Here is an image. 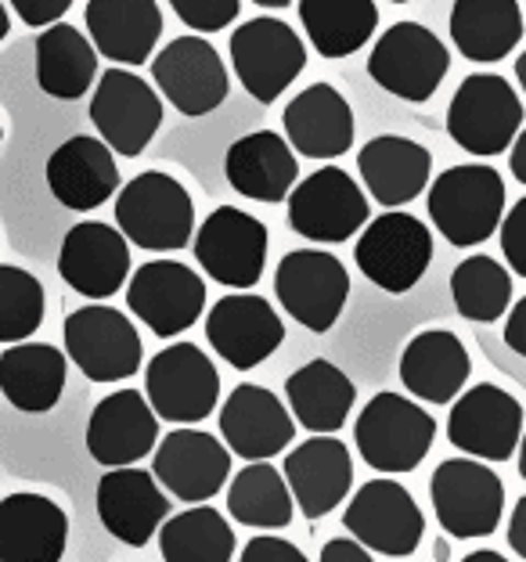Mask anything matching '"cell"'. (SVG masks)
Instances as JSON below:
<instances>
[{
  "mask_svg": "<svg viewBox=\"0 0 526 562\" xmlns=\"http://www.w3.org/2000/svg\"><path fill=\"white\" fill-rule=\"evenodd\" d=\"M429 221L455 249L483 246L505 213V181L486 162H461L429 184Z\"/></svg>",
  "mask_w": 526,
  "mask_h": 562,
  "instance_id": "obj_1",
  "label": "cell"
},
{
  "mask_svg": "<svg viewBox=\"0 0 526 562\" xmlns=\"http://www.w3.org/2000/svg\"><path fill=\"white\" fill-rule=\"evenodd\" d=\"M115 227L137 249H184L195 235V202L177 177L145 170L115 191Z\"/></svg>",
  "mask_w": 526,
  "mask_h": 562,
  "instance_id": "obj_2",
  "label": "cell"
},
{
  "mask_svg": "<svg viewBox=\"0 0 526 562\" xmlns=\"http://www.w3.org/2000/svg\"><path fill=\"white\" fill-rule=\"evenodd\" d=\"M523 131V101L505 76L472 72L458 83L447 105V134L469 156L494 159L512 148Z\"/></svg>",
  "mask_w": 526,
  "mask_h": 562,
  "instance_id": "obj_3",
  "label": "cell"
},
{
  "mask_svg": "<svg viewBox=\"0 0 526 562\" xmlns=\"http://www.w3.org/2000/svg\"><path fill=\"white\" fill-rule=\"evenodd\" d=\"M436 440V422L429 412L404 393H376L357 415L354 443L365 465L376 472H412L426 462Z\"/></svg>",
  "mask_w": 526,
  "mask_h": 562,
  "instance_id": "obj_4",
  "label": "cell"
},
{
  "mask_svg": "<svg viewBox=\"0 0 526 562\" xmlns=\"http://www.w3.org/2000/svg\"><path fill=\"white\" fill-rule=\"evenodd\" d=\"M451 69V50L422 22H393L368 55V76L387 94L426 105Z\"/></svg>",
  "mask_w": 526,
  "mask_h": 562,
  "instance_id": "obj_5",
  "label": "cell"
},
{
  "mask_svg": "<svg viewBox=\"0 0 526 562\" xmlns=\"http://www.w3.org/2000/svg\"><path fill=\"white\" fill-rule=\"evenodd\" d=\"M429 502L440 527L458 541L486 538L497 530L505 508L502 476L480 458H447L433 469Z\"/></svg>",
  "mask_w": 526,
  "mask_h": 562,
  "instance_id": "obj_6",
  "label": "cell"
},
{
  "mask_svg": "<svg viewBox=\"0 0 526 562\" xmlns=\"http://www.w3.org/2000/svg\"><path fill=\"white\" fill-rule=\"evenodd\" d=\"M231 69L246 87V94L260 105H275L306 69V44L289 22L260 15L242 22L231 33Z\"/></svg>",
  "mask_w": 526,
  "mask_h": 562,
  "instance_id": "obj_7",
  "label": "cell"
},
{
  "mask_svg": "<svg viewBox=\"0 0 526 562\" xmlns=\"http://www.w3.org/2000/svg\"><path fill=\"white\" fill-rule=\"evenodd\" d=\"M289 227L306 241L339 246L371 221L365 188L339 166H321L289 191Z\"/></svg>",
  "mask_w": 526,
  "mask_h": 562,
  "instance_id": "obj_8",
  "label": "cell"
},
{
  "mask_svg": "<svg viewBox=\"0 0 526 562\" xmlns=\"http://www.w3.org/2000/svg\"><path fill=\"white\" fill-rule=\"evenodd\" d=\"M357 271H361L371 285L382 292H401L415 289L422 274L433 263V235L429 227L412 213L387 210L376 221L365 224L361 238L354 249Z\"/></svg>",
  "mask_w": 526,
  "mask_h": 562,
  "instance_id": "obj_9",
  "label": "cell"
},
{
  "mask_svg": "<svg viewBox=\"0 0 526 562\" xmlns=\"http://www.w3.org/2000/svg\"><path fill=\"white\" fill-rule=\"evenodd\" d=\"M145 397L163 422L195 426L221 401V372L195 342H174L148 361Z\"/></svg>",
  "mask_w": 526,
  "mask_h": 562,
  "instance_id": "obj_10",
  "label": "cell"
},
{
  "mask_svg": "<svg viewBox=\"0 0 526 562\" xmlns=\"http://www.w3.org/2000/svg\"><path fill=\"white\" fill-rule=\"evenodd\" d=\"M66 357L91 382H123L141 372V336L134 322L115 306H80L61 325Z\"/></svg>",
  "mask_w": 526,
  "mask_h": 562,
  "instance_id": "obj_11",
  "label": "cell"
},
{
  "mask_svg": "<svg viewBox=\"0 0 526 562\" xmlns=\"http://www.w3.org/2000/svg\"><path fill=\"white\" fill-rule=\"evenodd\" d=\"M275 296L292 322L311 331H328L350 300V274L328 249L286 252L275 271Z\"/></svg>",
  "mask_w": 526,
  "mask_h": 562,
  "instance_id": "obj_12",
  "label": "cell"
},
{
  "mask_svg": "<svg viewBox=\"0 0 526 562\" xmlns=\"http://www.w3.org/2000/svg\"><path fill=\"white\" fill-rule=\"evenodd\" d=\"M91 123L115 156H141L163 126V98L145 76L131 69H109L98 76L91 94Z\"/></svg>",
  "mask_w": 526,
  "mask_h": 562,
  "instance_id": "obj_13",
  "label": "cell"
},
{
  "mask_svg": "<svg viewBox=\"0 0 526 562\" xmlns=\"http://www.w3.org/2000/svg\"><path fill=\"white\" fill-rule=\"evenodd\" d=\"M343 530L361 541L368 552L404 559L422 544L426 516H422L412 491L396 480H368L357 487L343 513Z\"/></svg>",
  "mask_w": 526,
  "mask_h": 562,
  "instance_id": "obj_14",
  "label": "cell"
},
{
  "mask_svg": "<svg viewBox=\"0 0 526 562\" xmlns=\"http://www.w3.org/2000/svg\"><path fill=\"white\" fill-rule=\"evenodd\" d=\"M126 306L159 339H174L206 311V281L181 260H148L126 285Z\"/></svg>",
  "mask_w": 526,
  "mask_h": 562,
  "instance_id": "obj_15",
  "label": "cell"
},
{
  "mask_svg": "<svg viewBox=\"0 0 526 562\" xmlns=\"http://www.w3.org/2000/svg\"><path fill=\"white\" fill-rule=\"evenodd\" d=\"M523 437V404L494 382L461 390L447 415V440L480 462H508Z\"/></svg>",
  "mask_w": 526,
  "mask_h": 562,
  "instance_id": "obj_16",
  "label": "cell"
},
{
  "mask_svg": "<svg viewBox=\"0 0 526 562\" xmlns=\"http://www.w3.org/2000/svg\"><path fill=\"white\" fill-rule=\"evenodd\" d=\"M267 224L238 206H216L195 235V260L213 281L246 292L264 278L267 267Z\"/></svg>",
  "mask_w": 526,
  "mask_h": 562,
  "instance_id": "obj_17",
  "label": "cell"
},
{
  "mask_svg": "<svg viewBox=\"0 0 526 562\" xmlns=\"http://www.w3.org/2000/svg\"><path fill=\"white\" fill-rule=\"evenodd\" d=\"M159 94L181 112V116H210L227 101V66L216 47L202 36H177L156 58H152Z\"/></svg>",
  "mask_w": 526,
  "mask_h": 562,
  "instance_id": "obj_18",
  "label": "cell"
},
{
  "mask_svg": "<svg viewBox=\"0 0 526 562\" xmlns=\"http://www.w3.org/2000/svg\"><path fill=\"white\" fill-rule=\"evenodd\" d=\"M206 339L216 357H224L238 372H253L264 364L281 342H286V325L271 303L253 292H231L221 296L206 314Z\"/></svg>",
  "mask_w": 526,
  "mask_h": 562,
  "instance_id": "obj_19",
  "label": "cell"
},
{
  "mask_svg": "<svg viewBox=\"0 0 526 562\" xmlns=\"http://www.w3.org/2000/svg\"><path fill=\"white\" fill-rule=\"evenodd\" d=\"M152 476H156L159 487L166 494H174L177 502H188V505L210 502V497L221 494L224 483L231 480V451L213 432L181 426L159 440Z\"/></svg>",
  "mask_w": 526,
  "mask_h": 562,
  "instance_id": "obj_20",
  "label": "cell"
},
{
  "mask_svg": "<svg viewBox=\"0 0 526 562\" xmlns=\"http://www.w3.org/2000/svg\"><path fill=\"white\" fill-rule=\"evenodd\" d=\"M58 274L80 296L109 300L131 278V241L112 224L80 221L61 238Z\"/></svg>",
  "mask_w": 526,
  "mask_h": 562,
  "instance_id": "obj_21",
  "label": "cell"
},
{
  "mask_svg": "<svg viewBox=\"0 0 526 562\" xmlns=\"http://www.w3.org/2000/svg\"><path fill=\"white\" fill-rule=\"evenodd\" d=\"M98 519L115 541L126 548H145L170 516V497L152 472L137 465L109 469L98 480Z\"/></svg>",
  "mask_w": 526,
  "mask_h": 562,
  "instance_id": "obj_22",
  "label": "cell"
},
{
  "mask_svg": "<svg viewBox=\"0 0 526 562\" xmlns=\"http://www.w3.org/2000/svg\"><path fill=\"white\" fill-rule=\"evenodd\" d=\"M221 437L231 454L246 462H271L296 440V418L271 390L242 382L221 407Z\"/></svg>",
  "mask_w": 526,
  "mask_h": 562,
  "instance_id": "obj_23",
  "label": "cell"
},
{
  "mask_svg": "<svg viewBox=\"0 0 526 562\" xmlns=\"http://www.w3.org/2000/svg\"><path fill=\"white\" fill-rule=\"evenodd\" d=\"M159 443V415L152 412L145 393L115 390L105 401H98L87 422V454L98 465L120 469L137 465Z\"/></svg>",
  "mask_w": 526,
  "mask_h": 562,
  "instance_id": "obj_24",
  "label": "cell"
},
{
  "mask_svg": "<svg viewBox=\"0 0 526 562\" xmlns=\"http://www.w3.org/2000/svg\"><path fill=\"white\" fill-rule=\"evenodd\" d=\"M292 502L306 519H321L346 502L354 487V458L332 432H314L311 440L292 447L281 465Z\"/></svg>",
  "mask_w": 526,
  "mask_h": 562,
  "instance_id": "obj_25",
  "label": "cell"
},
{
  "mask_svg": "<svg viewBox=\"0 0 526 562\" xmlns=\"http://www.w3.org/2000/svg\"><path fill=\"white\" fill-rule=\"evenodd\" d=\"M47 188L72 213H91L105 206L120 191L115 151L91 134H76L61 140L47 159Z\"/></svg>",
  "mask_w": 526,
  "mask_h": 562,
  "instance_id": "obj_26",
  "label": "cell"
},
{
  "mask_svg": "<svg viewBox=\"0 0 526 562\" xmlns=\"http://www.w3.org/2000/svg\"><path fill=\"white\" fill-rule=\"evenodd\" d=\"M286 140L303 159H339L354 148V109L332 83H311L281 112Z\"/></svg>",
  "mask_w": 526,
  "mask_h": 562,
  "instance_id": "obj_27",
  "label": "cell"
},
{
  "mask_svg": "<svg viewBox=\"0 0 526 562\" xmlns=\"http://www.w3.org/2000/svg\"><path fill=\"white\" fill-rule=\"evenodd\" d=\"M69 516L47 494L19 491L0 497V562H61Z\"/></svg>",
  "mask_w": 526,
  "mask_h": 562,
  "instance_id": "obj_28",
  "label": "cell"
},
{
  "mask_svg": "<svg viewBox=\"0 0 526 562\" xmlns=\"http://www.w3.org/2000/svg\"><path fill=\"white\" fill-rule=\"evenodd\" d=\"M83 22L98 55L126 69L145 66L163 36L156 0H87Z\"/></svg>",
  "mask_w": 526,
  "mask_h": 562,
  "instance_id": "obj_29",
  "label": "cell"
},
{
  "mask_svg": "<svg viewBox=\"0 0 526 562\" xmlns=\"http://www.w3.org/2000/svg\"><path fill=\"white\" fill-rule=\"evenodd\" d=\"M357 173H361L365 191L379 206L401 210L429 188L433 156L426 145H418L412 137H371L357 151Z\"/></svg>",
  "mask_w": 526,
  "mask_h": 562,
  "instance_id": "obj_30",
  "label": "cell"
},
{
  "mask_svg": "<svg viewBox=\"0 0 526 562\" xmlns=\"http://www.w3.org/2000/svg\"><path fill=\"white\" fill-rule=\"evenodd\" d=\"M224 177L242 199L275 206V202L289 199V191L300 177V162L296 151H292V145L281 134L253 131L227 148Z\"/></svg>",
  "mask_w": 526,
  "mask_h": 562,
  "instance_id": "obj_31",
  "label": "cell"
},
{
  "mask_svg": "<svg viewBox=\"0 0 526 562\" xmlns=\"http://www.w3.org/2000/svg\"><path fill=\"white\" fill-rule=\"evenodd\" d=\"M472 372L469 350L455 331L429 328L407 342L401 353V382L426 404H451L466 390Z\"/></svg>",
  "mask_w": 526,
  "mask_h": 562,
  "instance_id": "obj_32",
  "label": "cell"
},
{
  "mask_svg": "<svg viewBox=\"0 0 526 562\" xmlns=\"http://www.w3.org/2000/svg\"><path fill=\"white\" fill-rule=\"evenodd\" d=\"M66 372L69 357L51 342H11L0 353V393L15 412L44 415L66 393Z\"/></svg>",
  "mask_w": 526,
  "mask_h": 562,
  "instance_id": "obj_33",
  "label": "cell"
},
{
  "mask_svg": "<svg viewBox=\"0 0 526 562\" xmlns=\"http://www.w3.org/2000/svg\"><path fill=\"white\" fill-rule=\"evenodd\" d=\"M286 401L292 418L311 432H339L354 412L357 390L350 375L332 361H306L286 379Z\"/></svg>",
  "mask_w": 526,
  "mask_h": 562,
  "instance_id": "obj_34",
  "label": "cell"
},
{
  "mask_svg": "<svg viewBox=\"0 0 526 562\" xmlns=\"http://www.w3.org/2000/svg\"><path fill=\"white\" fill-rule=\"evenodd\" d=\"M523 41L519 0H455L451 4V44L461 58L491 66L512 55Z\"/></svg>",
  "mask_w": 526,
  "mask_h": 562,
  "instance_id": "obj_35",
  "label": "cell"
},
{
  "mask_svg": "<svg viewBox=\"0 0 526 562\" xmlns=\"http://www.w3.org/2000/svg\"><path fill=\"white\" fill-rule=\"evenodd\" d=\"M98 80V50L69 22L44 25L36 36V83L47 98L80 101Z\"/></svg>",
  "mask_w": 526,
  "mask_h": 562,
  "instance_id": "obj_36",
  "label": "cell"
},
{
  "mask_svg": "<svg viewBox=\"0 0 526 562\" xmlns=\"http://www.w3.org/2000/svg\"><path fill=\"white\" fill-rule=\"evenodd\" d=\"M300 22L317 55L336 61L371 41L379 8L376 0H300Z\"/></svg>",
  "mask_w": 526,
  "mask_h": 562,
  "instance_id": "obj_37",
  "label": "cell"
},
{
  "mask_svg": "<svg viewBox=\"0 0 526 562\" xmlns=\"http://www.w3.org/2000/svg\"><path fill=\"white\" fill-rule=\"evenodd\" d=\"M296 502L286 476L271 462H249L227 483V516L253 530H281L292 522Z\"/></svg>",
  "mask_w": 526,
  "mask_h": 562,
  "instance_id": "obj_38",
  "label": "cell"
},
{
  "mask_svg": "<svg viewBox=\"0 0 526 562\" xmlns=\"http://www.w3.org/2000/svg\"><path fill=\"white\" fill-rule=\"evenodd\" d=\"M163 562H231L235 559V530L210 505H191L166 516L159 527Z\"/></svg>",
  "mask_w": 526,
  "mask_h": 562,
  "instance_id": "obj_39",
  "label": "cell"
},
{
  "mask_svg": "<svg viewBox=\"0 0 526 562\" xmlns=\"http://www.w3.org/2000/svg\"><path fill=\"white\" fill-rule=\"evenodd\" d=\"M451 300L455 311L466 322L494 325L512 303V274L502 260L486 257V252H472L451 271Z\"/></svg>",
  "mask_w": 526,
  "mask_h": 562,
  "instance_id": "obj_40",
  "label": "cell"
},
{
  "mask_svg": "<svg viewBox=\"0 0 526 562\" xmlns=\"http://www.w3.org/2000/svg\"><path fill=\"white\" fill-rule=\"evenodd\" d=\"M44 325V285L25 267L0 263V342H22Z\"/></svg>",
  "mask_w": 526,
  "mask_h": 562,
  "instance_id": "obj_41",
  "label": "cell"
},
{
  "mask_svg": "<svg viewBox=\"0 0 526 562\" xmlns=\"http://www.w3.org/2000/svg\"><path fill=\"white\" fill-rule=\"evenodd\" d=\"M170 8L195 33H221L238 19L242 0H170Z\"/></svg>",
  "mask_w": 526,
  "mask_h": 562,
  "instance_id": "obj_42",
  "label": "cell"
},
{
  "mask_svg": "<svg viewBox=\"0 0 526 562\" xmlns=\"http://www.w3.org/2000/svg\"><path fill=\"white\" fill-rule=\"evenodd\" d=\"M502 252L508 271L526 278V199H519L508 216H502Z\"/></svg>",
  "mask_w": 526,
  "mask_h": 562,
  "instance_id": "obj_43",
  "label": "cell"
},
{
  "mask_svg": "<svg viewBox=\"0 0 526 562\" xmlns=\"http://www.w3.org/2000/svg\"><path fill=\"white\" fill-rule=\"evenodd\" d=\"M238 562H306V555L292 541H286V538L260 533V538H253L246 548H242Z\"/></svg>",
  "mask_w": 526,
  "mask_h": 562,
  "instance_id": "obj_44",
  "label": "cell"
},
{
  "mask_svg": "<svg viewBox=\"0 0 526 562\" xmlns=\"http://www.w3.org/2000/svg\"><path fill=\"white\" fill-rule=\"evenodd\" d=\"M11 11L33 30H44V25L61 22V15L72 8V0H8Z\"/></svg>",
  "mask_w": 526,
  "mask_h": 562,
  "instance_id": "obj_45",
  "label": "cell"
},
{
  "mask_svg": "<svg viewBox=\"0 0 526 562\" xmlns=\"http://www.w3.org/2000/svg\"><path fill=\"white\" fill-rule=\"evenodd\" d=\"M317 562H376L368 555V548L354 538H336L321 548V559Z\"/></svg>",
  "mask_w": 526,
  "mask_h": 562,
  "instance_id": "obj_46",
  "label": "cell"
},
{
  "mask_svg": "<svg viewBox=\"0 0 526 562\" xmlns=\"http://www.w3.org/2000/svg\"><path fill=\"white\" fill-rule=\"evenodd\" d=\"M505 347L512 353L526 357V296L508 311V322H505Z\"/></svg>",
  "mask_w": 526,
  "mask_h": 562,
  "instance_id": "obj_47",
  "label": "cell"
},
{
  "mask_svg": "<svg viewBox=\"0 0 526 562\" xmlns=\"http://www.w3.org/2000/svg\"><path fill=\"white\" fill-rule=\"evenodd\" d=\"M508 544L519 559H526V497H519L508 519Z\"/></svg>",
  "mask_w": 526,
  "mask_h": 562,
  "instance_id": "obj_48",
  "label": "cell"
},
{
  "mask_svg": "<svg viewBox=\"0 0 526 562\" xmlns=\"http://www.w3.org/2000/svg\"><path fill=\"white\" fill-rule=\"evenodd\" d=\"M508 166H512V177L526 188V126L516 134V140H512V156H508Z\"/></svg>",
  "mask_w": 526,
  "mask_h": 562,
  "instance_id": "obj_49",
  "label": "cell"
},
{
  "mask_svg": "<svg viewBox=\"0 0 526 562\" xmlns=\"http://www.w3.org/2000/svg\"><path fill=\"white\" fill-rule=\"evenodd\" d=\"M461 562H508V559H502V552H491V548H483V552H472Z\"/></svg>",
  "mask_w": 526,
  "mask_h": 562,
  "instance_id": "obj_50",
  "label": "cell"
},
{
  "mask_svg": "<svg viewBox=\"0 0 526 562\" xmlns=\"http://www.w3.org/2000/svg\"><path fill=\"white\" fill-rule=\"evenodd\" d=\"M516 80H519V87H523V98H526V50L516 58Z\"/></svg>",
  "mask_w": 526,
  "mask_h": 562,
  "instance_id": "obj_51",
  "label": "cell"
},
{
  "mask_svg": "<svg viewBox=\"0 0 526 562\" xmlns=\"http://www.w3.org/2000/svg\"><path fill=\"white\" fill-rule=\"evenodd\" d=\"M256 8H271V11H281V8H289L292 0H253Z\"/></svg>",
  "mask_w": 526,
  "mask_h": 562,
  "instance_id": "obj_52",
  "label": "cell"
},
{
  "mask_svg": "<svg viewBox=\"0 0 526 562\" xmlns=\"http://www.w3.org/2000/svg\"><path fill=\"white\" fill-rule=\"evenodd\" d=\"M516 451H519V476L526 480V429H523V437H519V447H516Z\"/></svg>",
  "mask_w": 526,
  "mask_h": 562,
  "instance_id": "obj_53",
  "label": "cell"
},
{
  "mask_svg": "<svg viewBox=\"0 0 526 562\" xmlns=\"http://www.w3.org/2000/svg\"><path fill=\"white\" fill-rule=\"evenodd\" d=\"M8 30H11V19H8L4 0H0V41H4V36H8Z\"/></svg>",
  "mask_w": 526,
  "mask_h": 562,
  "instance_id": "obj_54",
  "label": "cell"
},
{
  "mask_svg": "<svg viewBox=\"0 0 526 562\" xmlns=\"http://www.w3.org/2000/svg\"><path fill=\"white\" fill-rule=\"evenodd\" d=\"M387 4H407V0H387Z\"/></svg>",
  "mask_w": 526,
  "mask_h": 562,
  "instance_id": "obj_55",
  "label": "cell"
},
{
  "mask_svg": "<svg viewBox=\"0 0 526 562\" xmlns=\"http://www.w3.org/2000/svg\"><path fill=\"white\" fill-rule=\"evenodd\" d=\"M0 140H4V131H0Z\"/></svg>",
  "mask_w": 526,
  "mask_h": 562,
  "instance_id": "obj_56",
  "label": "cell"
}]
</instances>
